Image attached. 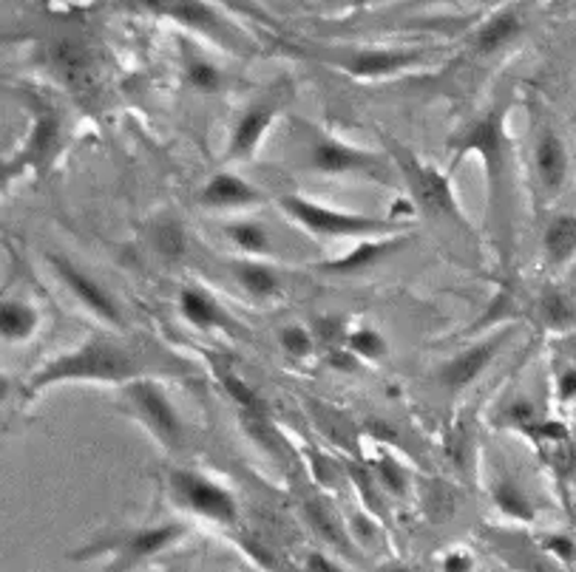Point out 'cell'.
Instances as JSON below:
<instances>
[{"mask_svg":"<svg viewBox=\"0 0 576 572\" xmlns=\"http://www.w3.org/2000/svg\"><path fill=\"white\" fill-rule=\"evenodd\" d=\"M166 12L173 17V21L185 23L187 29L205 32V35H213V37H219L224 32L217 12H213L208 3H203V0H171L166 7Z\"/></svg>","mask_w":576,"mask_h":572,"instance_id":"cell-21","label":"cell"},{"mask_svg":"<svg viewBox=\"0 0 576 572\" xmlns=\"http://www.w3.org/2000/svg\"><path fill=\"white\" fill-rule=\"evenodd\" d=\"M233 278L245 289L247 298L253 301H275L284 293V281H281L279 270L265 264L261 258H236L233 261Z\"/></svg>","mask_w":576,"mask_h":572,"instance_id":"cell-16","label":"cell"},{"mask_svg":"<svg viewBox=\"0 0 576 572\" xmlns=\"http://www.w3.org/2000/svg\"><path fill=\"white\" fill-rule=\"evenodd\" d=\"M375 473H378V480H381V487H387L392 496L406 494V487H409V473H406V468L397 465L395 459L383 457L381 462H378V468H375Z\"/></svg>","mask_w":576,"mask_h":572,"instance_id":"cell-30","label":"cell"},{"mask_svg":"<svg viewBox=\"0 0 576 572\" xmlns=\"http://www.w3.org/2000/svg\"><path fill=\"white\" fill-rule=\"evenodd\" d=\"M505 422H514V425H523V422H537V406H534L528 397H517L512 406L503 411Z\"/></svg>","mask_w":576,"mask_h":572,"instance_id":"cell-34","label":"cell"},{"mask_svg":"<svg viewBox=\"0 0 576 572\" xmlns=\"http://www.w3.org/2000/svg\"><path fill=\"white\" fill-rule=\"evenodd\" d=\"M508 337H512V329L491 332L483 340H477V344L466 346L463 351L443 360V363L438 365V372H434L438 386L449 394H461L466 391L468 386H475L477 380L486 374V369L494 363V358H498Z\"/></svg>","mask_w":576,"mask_h":572,"instance_id":"cell-9","label":"cell"},{"mask_svg":"<svg viewBox=\"0 0 576 572\" xmlns=\"http://www.w3.org/2000/svg\"><path fill=\"white\" fill-rule=\"evenodd\" d=\"M568 355H571V360H574V365H576V335L568 337Z\"/></svg>","mask_w":576,"mask_h":572,"instance_id":"cell-38","label":"cell"},{"mask_svg":"<svg viewBox=\"0 0 576 572\" xmlns=\"http://www.w3.org/2000/svg\"><path fill=\"white\" fill-rule=\"evenodd\" d=\"M187 536H191V530L182 522L143 524V527L106 533L94 544L74 550L72 558L74 561H86L91 556H106L109 564L102 572H137L139 567L151 564L154 558L166 556L173 547H180Z\"/></svg>","mask_w":576,"mask_h":572,"instance_id":"cell-2","label":"cell"},{"mask_svg":"<svg viewBox=\"0 0 576 572\" xmlns=\"http://www.w3.org/2000/svg\"><path fill=\"white\" fill-rule=\"evenodd\" d=\"M556 400L574 402L576 400V365H562L556 374Z\"/></svg>","mask_w":576,"mask_h":572,"instance_id":"cell-35","label":"cell"},{"mask_svg":"<svg viewBox=\"0 0 576 572\" xmlns=\"http://www.w3.org/2000/svg\"><path fill=\"white\" fill-rule=\"evenodd\" d=\"M344 346L353 351L360 363H381L390 355V340L375 326H358V329L346 332Z\"/></svg>","mask_w":576,"mask_h":572,"instance_id":"cell-24","label":"cell"},{"mask_svg":"<svg viewBox=\"0 0 576 572\" xmlns=\"http://www.w3.org/2000/svg\"><path fill=\"white\" fill-rule=\"evenodd\" d=\"M49 264L51 270H54V275H58L60 284L72 293L74 301L86 309L88 315H94L97 321L106 323V326L123 329L125 326L123 309H120V303L114 301V295H111L100 281L91 278L88 272L79 270V266L74 264V261H69L65 256H54V252H51Z\"/></svg>","mask_w":576,"mask_h":572,"instance_id":"cell-8","label":"cell"},{"mask_svg":"<svg viewBox=\"0 0 576 572\" xmlns=\"http://www.w3.org/2000/svg\"><path fill=\"white\" fill-rule=\"evenodd\" d=\"M542 256H546L548 266L562 270L576 258V215L560 213L546 224L542 233Z\"/></svg>","mask_w":576,"mask_h":572,"instance_id":"cell-18","label":"cell"},{"mask_svg":"<svg viewBox=\"0 0 576 572\" xmlns=\"http://www.w3.org/2000/svg\"><path fill=\"white\" fill-rule=\"evenodd\" d=\"M185 83L194 88V91L213 94L222 88V72H219L217 65L210 63V60L187 58L185 60Z\"/></svg>","mask_w":576,"mask_h":572,"instance_id":"cell-28","label":"cell"},{"mask_svg":"<svg viewBox=\"0 0 576 572\" xmlns=\"http://www.w3.org/2000/svg\"><path fill=\"white\" fill-rule=\"evenodd\" d=\"M279 108L281 100L267 97V100H256L238 114V120L233 122L231 136H228V159L231 162H247V159L256 157V151L265 142L267 130L273 128Z\"/></svg>","mask_w":576,"mask_h":572,"instance_id":"cell-10","label":"cell"},{"mask_svg":"<svg viewBox=\"0 0 576 572\" xmlns=\"http://www.w3.org/2000/svg\"><path fill=\"white\" fill-rule=\"evenodd\" d=\"M494 496V505L503 515L508 519H517V522H534L537 515V508H534L531 496L526 494V487H519L514 480H500L491 490Z\"/></svg>","mask_w":576,"mask_h":572,"instance_id":"cell-23","label":"cell"},{"mask_svg":"<svg viewBox=\"0 0 576 572\" xmlns=\"http://www.w3.org/2000/svg\"><path fill=\"white\" fill-rule=\"evenodd\" d=\"M157 250L168 258H180L185 252V229L180 224H162L157 229Z\"/></svg>","mask_w":576,"mask_h":572,"instance_id":"cell-32","label":"cell"},{"mask_svg":"<svg viewBox=\"0 0 576 572\" xmlns=\"http://www.w3.org/2000/svg\"><path fill=\"white\" fill-rule=\"evenodd\" d=\"M542 547L560 561H576V544L574 538L562 536V533H551L548 538H542Z\"/></svg>","mask_w":576,"mask_h":572,"instance_id":"cell-33","label":"cell"},{"mask_svg":"<svg viewBox=\"0 0 576 572\" xmlns=\"http://www.w3.org/2000/svg\"><path fill=\"white\" fill-rule=\"evenodd\" d=\"M279 208L290 222L298 224L304 233H310L316 238H358V241H364V238L401 236L409 229V224L390 219V215L378 219V215L335 210L330 204H321V201H312L298 194L281 196Z\"/></svg>","mask_w":576,"mask_h":572,"instance_id":"cell-3","label":"cell"},{"mask_svg":"<svg viewBox=\"0 0 576 572\" xmlns=\"http://www.w3.org/2000/svg\"><path fill=\"white\" fill-rule=\"evenodd\" d=\"M378 572H415L409 564H404V561H390V564H383Z\"/></svg>","mask_w":576,"mask_h":572,"instance_id":"cell-37","label":"cell"},{"mask_svg":"<svg viewBox=\"0 0 576 572\" xmlns=\"http://www.w3.org/2000/svg\"><path fill=\"white\" fill-rule=\"evenodd\" d=\"M438 572H477V558L468 547L454 544L438 556Z\"/></svg>","mask_w":576,"mask_h":572,"instance_id":"cell-31","label":"cell"},{"mask_svg":"<svg viewBox=\"0 0 576 572\" xmlns=\"http://www.w3.org/2000/svg\"><path fill=\"white\" fill-rule=\"evenodd\" d=\"M224 236H228V241L245 258H267L273 252V238H270L265 224L250 222V219L228 224V227H224Z\"/></svg>","mask_w":576,"mask_h":572,"instance_id":"cell-19","label":"cell"},{"mask_svg":"<svg viewBox=\"0 0 576 572\" xmlns=\"http://www.w3.org/2000/svg\"><path fill=\"white\" fill-rule=\"evenodd\" d=\"M304 165L307 171L321 173V176H355V179H369L378 185H392L397 176L390 153L367 151V148H358V145L318 128L307 130Z\"/></svg>","mask_w":576,"mask_h":572,"instance_id":"cell-5","label":"cell"},{"mask_svg":"<svg viewBox=\"0 0 576 572\" xmlns=\"http://www.w3.org/2000/svg\"><path fill=\"white\" fill-rule=\"evenodd\" d=\"M40 309L26 298H3L0 303V337L3 344H29L40 329Z\"/></svg>","mask_w":576,"mask_h":572,"instance_id":"cell-17","label":"cell"},{"mask_svg":"<svg viewBox=\"0 0 576 572\" xmlns=\"http://www.w3.org/2000/svg\"><path fill=\"white\" fill-rule=\"evenodd\" d=\"M196 201H199L205 210H253L261 208L267 201V196L261 194L256 185L236 176V173L222 171L213 173V176L205 182L203 190L196 194Z\"/></svg>","mask_w":576,"mask_h":572,"instance_id":"cell-11","label":"cell"},{"mask_svg":"<svg viewBox=\"0 0 576 572\" xmlns=\"http://www.w3.org/2000/svg\"><path fill=\"white\" fill-rule=\"evenodd\" d=\"M523 29V23H519L517 12L512 9H505V12H498V15L491 17V21L483 23V29L477 32L475 46L480 54H491V51H500L503 46H508L514 37L519 35Z\"/></svg>","mask_w":576,"mask_h":572,"instance_id":"cell-20","label":"cell"},{"mask_svg":"<svg viewBox=\"0 0 576 572\" xmlns=\"http://www.w3.org/2000/svg\"><path fill=\"white\" fill-rule=\"evenodd\" d=\"M180 315L185 318V323L196 332H213V329H228L231 318L222 309V303L199 286H185L180 293Z\"/></svg>","mask_w":576,"mask_h":572,"instance_id":"cell-15","label":"cell"},{"mask_svg":"<svg viewBox=\"0 0 576 572\" xmlns=\"http://www.w3.org/2000/svg\"><path fill=\"white\" fill-rule=\"evenodd\" d=\"M60 142V125L51 114H40L35 122V128L29 134V142H26V153L32 159H37V165H44L46 159L54 153Z\"/></svg>","mask_w":576,"mask_h":572,"instance_id":"cell-26","label":"cell"},{"mask_svg":"<svg viewBox=\"0 0 576 572\" xmlns=\"http://www.w3.org/2000/svg\"><path fill=\"white\" fill-rule=\"evenodd\" d=\"M571 157L568 145L551 128H542L534 142V176L546 196H556L568 182Z\"/></svg>","mask_w":576,"mask_h":572,"instance_id":"cell-12","label":"cell"},{"mask_svg":"<svg viewBox=\"0 0 576 572\" xmlns=\"http://www.w3.org/2000/svg\"><path fill=\"white\" fill-rule=\"evenodd\" d=\"M383 145H387V153L392 157L397 167V176L404 179L406 190H409L412 204L420 210L429 219H438V222H449L457 229H471L468 227L466 213L461 210L457 199H454L452 179L449 173L438 171L429 162L412 153V148L401 145L392 136H383Z\"/></svg>","mask_w":576,"mask_h":572,"instance_id":"cell-4","label":"cell"},{"mask_svg":"<svg viewBox=\"0 0 576 572\" xmlns=\"http://www.w3.org/2000/svg\"><path fill=\"white\" fill-rule=\"evenodd\" d=\"M148 377V363L143 351L120 337H91L77 349L65 351L46 363L26 386V397L46 391L63 383H97V386H128L134 380Z\"/></svg>","mask_w":576,"mask_h":572,"instance_id":"cell-1","label":"cell"},{"mask_svg":"<svg viewBox=\"0 0 576 572\" xmlns=\"http://www.w3.org/2000/svg\"><path fill=\"white\" fill-rule=\"evenodd\" d=\"M406 233L401 236H383V238H364V241H355V247L346 256L335 258L330 264L321 266V272H330V275H360V272L372 270V266L390 261L392 256L406 247Z\"/></svg>","mask_w":576,"mask_h":572,"instance_id":"cell-13","label":"cell"},{"mask_svg":"<svg viewBox=\"0 0 576 572\" xmlns=\"http://www.w3.org/2000/svg\"><path fill=\"white\" fill-rule=\"evenodd\" d=\"M420 63H424V54H420V51L372 49L350 54L341 65H344V72H350L358 79H381L406 72V69H415V65Z\"/></svg>","mask_w":576,"mask_h":572,"instance_id":"cell-14","label":"cell"},{"mask_svg":"<svg viewBox=\"0 0 576 572\" xmlns=\"http://www.w3.org/2000/svg\"><path fill=\"white\" fill-rule=\"evenodd\" d=\"M302 570L304 572H344V567H341L339 561H332L330 556H324V552L312 550L304 556Z\"/></svg>","mask_w":576,"mask_h":572,"instance_id":"cell-36","label":"cell"},{"mask_svg":"<svg viewBox=\"0 0 576 572\" xmlns=\"http://www.w3.org/2000/svg\"><path fill=\"white\" fill-rule=\"evenodd\" d=\"M537 318H540L542 326L556 332H568L574 329L576 323V309L571 303V298L560 289H546L537 301Z\"/></svg>","mask_w":576,"mask_h":572,"instance_id":"cell-22","label":"cell"},{"mask_svg":"<svg viewBox=\"0 0 576 572\" xmlns=\"http://www.w3.org/2000/svg\"><path fill=\"white\" fill-rule=\"evenodd\" d=\"M219 383H222L224 394L236 402L242 414H265V402H261V397L253 391V388L247 386L245 380L238 377L236 372L222 369V372H219Z\"/></svg>","mask_w":576,"mask_h":572,"instance_id":"cell-27","label":"cell"},{"mask_svg":"<svg viewBox=\"0 0 576 572\" xmlns=\"http://www.w3.org/2000/svg\"><path fill=\"white\" fill-rule=\"evenodd\" d=\"M304 513H307V522L312 524V530H316L318 536H324L330 544L344 542V536H341V527H339V519H335V515H332L330 510L324 508V505L310 501V505L304 508Z\"/></svg>","mask_w":576,"mask_h":572,"instance_id":"cell-29","label":"cell"},{"mask_svg":"<svg viewBox=\"0 0 576 572\" xmlns=\"http://www.w3.org/2000/svg\"><path fill=\"white\" fill-rule=\"evenodd\" d=\"M275 344L279 349L293 360H310L316 355L318 337L316 332H310L302 323H284L275 329Z\"/></svg>","mask_w":576,"mask_h":572,"instance_id":"cell-25","label":"cell"},{"mask_svg":"<svg viewBox=\"0 0 576 572\" xmlns=\"http://www.w3.org/2000/svg\"><path fill=\"white\" fill-rule=\"evenodd\" d=\"M120 402H123L125 414L131 420H137L162 448L180 451L182 445H185V422H182V414L176 411L173 400L157 380L143 377L123 386L120 388Z\"/></svg>","mask_w":576,"mask_h":572,"instance_id":"cell-6","label":"cell"},{"mask_svg":"<svg viewBox=\"0 0 576 572\" xmlns=\"http://www.w3.org/2000/svg\"><path fill=\"white\" fill-rule=\"evenodd\" d=\"M168 494L176 508L210 524L231 527L238 519L236 496L222 482L203 471H194V468H176L168 473Z\"/></svg>","mask_w":576,"mask_h":572,"instance_id":"cell-7","label":"cell"}]
</instances>
